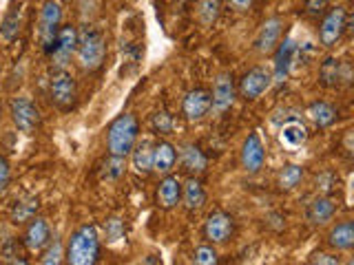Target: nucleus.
<instances>
[{
    "label": "nucleus",
    "instance_id": "40",
    "mask_svg": "<svg viewBox=\"0 0 354 265\" xmlns=\"http://www.w3.org/2000/svg\"><path fill=\"white\" fill-rule=\"evenodd\" d=\"M226 5H228L232 11H237V14H246V11L252 9L254 0H226Z\"/></svg>",
    "mask_w": 354,
    "mask_h": 265
},
{
    "label": "nucleus",
    "instance_id": "22",
    "mask_svg": "<svg viewBox=\"0 0 354 265\" xmlns=\"http://www.w3.org/2000/svg\"><path fill=\"white\" fill-rule=\"evenodd\" d=\"M131 168L142 177L153 173V141L151 139L136 141V146L131 150Z\"/></svg>",
    "mask_w": 354,
    "mask_h": 265
},
{
    "label": "nucleus",
    "instance_id": "23",
    "mask_svg": "<svg viewBox=\"0 0 354 265\" xmlns=\"http://www.w3.org/2000/svg\"><path fill=\"white\" fill-rule=\"evenodd\" d=\"M38 210H40V199L33 197V195H25V197L16 199L14 206H11L9 219H11V224L25 226L29 219H33L38 215Z\"/></svg>",
    "mask_w": 354,
    "mask_h": 265
},
{
    "label": "nucleus",
    "instance_id": "15",
    "mask_svg": "<svg viewBox=\"0 0 354 265\" xmlns=\"http://www.w3.org/2000/svg\"><path fill=\"white\" fill-rule=\"evenodd\" d=\"M51 241V228L49 221L44 217H33L25 224V235H22V243L29 252H42Z\"/></svg>",
    "mask_w": 354,
    "mask_h": 265
},
{
    "label": "nucleus",
    "instance_id": "18",
    "mask_svg": "<svg viewBox=\"0 0 354 265\" xmlns=\"http://www.w3.org/2000/svg\"><path fill=\"white\" fill-rule=\"evenodd\" d=\"M337 215V202L332 197L319 195L306 208V219L313 226H326L332 221V217Z\"/></svg>",
    "mask_w": 354,
    "mask_h": 265
},
{
    "label": "nucleus",
    "instance_id": "9",
    "mask_svg": "<svg viewBox=\"0 0 354 265\" xmlns=\"http://www.w3.org/2000/svg\"><path fill=\"white\" fill-rule=\"evenodd\" d=\"M237 97V84L235 77H232L230 71H221L215 77L213 91H210V110L215 115H224L228 108H232Z\"/></svg>",
    "mask_w": 354,
    "mask_h": 265
},
{
    "label": "nucleus",
    "instance_id": "1",
    "mask_svg": "<svg viewBox=\"0 0 354 265\" xmlns=\"http://www.w3.org/2000/svg\"><path fill=\"white\" fill-rule=\"evenodd\" d=\"M75 62L84 73H95L102 69L106 60V38L104 33L95 27L77 29V47H75Z\"/></svg>",
    "mask_w": 354,
    "mask_h": 265
},
{
    "label": "nucleus",
    "instance_id": "28",
    "mask_svg": "<svg viewBox=\"0 0 354 265\" xmlns=\"http://www.w3.org/2000/svg\"><path fill=\"white\" fill-rule=\"evenodd\" d=\"M221 0H197V20L199 25L210 29L219 20Z\"/></svg>",
    "mask_w": 354,
    "mask_h": 265
},
{
    "label": "nucleus",
    "instance_id": "14",
    "mask_svg": "<svg viewBox=\"0 0 354 265\" xmlns=\"http://www.w3.org/2000/svg\"><path fill=\"white\" fill-rule=\"evenodd\" d=\"M241 168L246 170L248 175H257L263 164H266V146L259 137V132H250V135L243 139L241 144Z\"/></svg>",
    "mask_w": 354,
    "mask_h": 265
},
{
    "label": "nucleus",
    "instance_id": "31",
    "mask_svg": "<svg viewBox=\"0 0 354 265\" xmlns=\"http://www.w3.org/2000/svg\"><path fill=\"white\" fill-rule=\"evenodd\" d=\"M20 33V11L18 9H11L9 14L5 16L3 25H0V38L5 42L16 40Z\"/></svg>",
    "mask_w": 354,
    "mask_h": 265
},
{
    "label": "nucleus",
    "instance_id": "5",
    "mask_svg": "<svg viewBox=\"0 0 354 265\" xmlns=\"http://www.w3.org/2000/svg\"><path fill=\"white\" fill-rule=\"evenodd\" d=\"M9 115H11V121H14V126L20 132H25V135H33V132H38L42 126V115L38 106L25 95H18L11 99Z\"/></svg>",
    "mask_w": 354,
    "mask_h": 265
},
{
    "label": "nucleus",
    "instance_id": "29",
    "mask_svg": "<svg viewBox=\"0 0 354 265\" xmlns=\"http://www.w3.org/2000/svg\"><path fill=\"white\" fill-rule=\"evenodd\" d=\"M306 126L301 124V121H297V119H290V121H286L283 128H281V141L286 144V146H290V148H297V146H301V144L306 141Z\"/></svg>",
    "mask_w": 354,
    "mask_h": 265
},
{
    "label": "nucleus",
    "instance_id": "17",
    "mask_svg": "<svg viewBox=\"0 0 354 265\" xmlns=\"http://www.w3.org/2000/svg\"><path fill=\"white\" fill-rule=\"evenodd\" d=\"M274 73H272V82L281 84L288 80V73H290V66L295 60V53H297V44L292 38H283L279 42V47L274 51Z\"/></svg>",
    "mask_w": 354,
    "mask_h": 265
},
{
    "label": "nucleus",
    "instance_id": "37",
    "mask_svg": "<svg viewBox=\"0 0 354 265\" xmlns=\"http://www.w3.org/2000/svg\"><path fill=\"white\" fill-rule=\"evenodd\" d=\"M11 186V166L5 155H0V197H5Z\"/></svg>",
    "mask_w": 354,
    "mask_h": 265
},
{
    "label": "nucleus",
    "instance_id": "11",
    "mask_svg": "<svg viewBox=\"0 0 354 265\" xmlns=\"http://www.w3.org/2000/svg\"><path fill=\"white\" fill-rule=\"evenodd\" d=\"M286 20L283 18H268L259 27L257 36H254V51L261 55H272V51L279 47V42L283 38Z\"/></svg>",
    "mask_w": 354,
    "mask_h": 265
},
{
    "label": "nucleus",
    "instance_id": "19",
    "mask_svg": "<svg viewBox=\"0 0 354 265\" xmlns=\"http://www.w3.org/2000/svg\"><path fill=\"white\" fill-rule=\"evenodd\" d=\"M177 157H180V166L188 177H197L208 168V157L204 155V150L193 141L184 144Z\"/></svg>",
    "mask_w": 354,
    "mask_h": 265
},
{
    "label": "nucleus",
    "instance_id": "3",
    "mask_svg": "<svg viewBox=\"0 0 354 265\" xmlns=\"http://www.w3.org/2000/svg\"><path fill=\"white\" fill-rule=\"evenodd\" d=\"M140 139V121L133 113L118 115L106 128V150L115 157H129L136 141Z\"/></svg>",
    "mask_w": 354,
    "mask_h": 265
},
{
    "label": "nucleus",
    "instance_id": "26",
    "mask_svg": "<svg viewBox=\"0 0 354 265\" xmlns=\"http://www.w3.org/2000/svg\"><path fill=\"white\" fill-rule=\"evenodd\" d=\"M321 80H324L326 86H339L341 80H350V71H348V66L335 60V58H328L324 62V66H321Z\"/></svg>",
    "mask_w": 354,
    "mask_h": 265
},
{
    "label": "nucleus",
    "instance_id": "25",
    "mask_svg": "<svg viewBox=\"0 0 354 265\" xmlns=\"http://www.w3.org/2000/svg\"><path fill=\"white\" fill-rule=\"evenodd\" d=\"M182 204L186 206V210H191V213H197V210L204 208L206 190L197 177H188L186 184H182Z\"/></svg>",
    "mask_w": 354,
    "mask_h": 265
},
{
    "label": "nucleus",
    "instance_id": "10",
    "mask_svg": "<svg viewBox=\"0 0 354 265\" xmlns=\"http://www.w3.org/2000/svg\"><path fill=\"white\" fill-rule=\"evenodd\" d=\"M75 47H77V29L73 25H60L47 55L55 66H66L75 55Z\"/></svg>",
    "mask_w": 354,
    "mask_h": 265
},
{
    "label": "nucleus",
    "instance_id": "16",
    "mask_svg": "<svg viewBox=\"0 0 354 265\" xmlns=\"http://www.w3.org/2000/svg\"><path fill=\"white\" fill-rule=\"evenodd\" d=\"M182 202V181L175 175H164L155 188V204L162 210H173Z\"/></svg>",
    "mask_w": 354,
    "mask_h": 265
},
{
    "label": "nucleus",
    "instance_id": "12",
    "mask_svg": "<svg viewBox=\"0 0 354 265\" xmlns=\"http://www.w3.org/2000/svg\"><path fill=\"white\" fill-rule=\"evenodd\" d=\"M210 113V91L208 88H193L182 99V115L186 121L197 124V121L206 119Z\"/></svg>",
    "mask_w": 354,
    "mask_h": 265
},
{
    "label": "nucleus",
    "instance_id": "33",
    "mask_svg": "<svg viewBox=\"0 0 354 265\" xmlns=\"http://www.w3.org/2000/svg\"><path fill=\"white\" fill-rule=\"evenodd\" d=\"M151 126L158 135H171L173 132V115H169L166 110H158L151 117Z\"/></svg>",
    "mask_w": 354,
    "mask_h": 265
},
{
    "label": "nucleus",
    "instance_id": "27",
    "mask_svg": "<svg viewBox=\"0 0 354 265\" xmlns=\"http://www.w3.org/2000/svg\"><path fill=\"white\" fill-rule=\"evenodd\" d=\"M27 248L22 239H7L0 248V261L3 263H14V265H25L27 263Z\"/></svg>",
    "mask_w": 354,
    "mask_h": 265
},
{
    "label": "nucleus",
    "instance_id": "34",
    "mask_svg": "<svg viewBox=\"0 0 354 265\" xmlns=\"http://www.w3.org/2000/svg\"><path fill=\"white\" fill-rule=\"evenodd\" d=\"M62 257H64L62 243L60 241H49V246L42 250L40 263H44V265H58V263H62Z\"/></svg>",
    "mask_w": 354,
    "mask_h": 265
},
{
    "label": "nucleus",
    "instance_id": "20",
    "mask_svg": "<svg viewBox=\"0 0 354 265\" xmlns=\"http://www.w3.org/2000/svg\"><path fill=\"white\" fill-rule=\"evenodd\" d=\"M177 164V150L171 141L160 139L153 144V173L169 175Z\"/></svg>",
    "mask_w": 354,
    "mask_h": 265
},
{
    "label": "nucleus",
    "instance_id": "6",
    "mask_svg": "<svg viewBox=\"0 0 354 265\" xmlns=\"http://www.w3.org/2000/svg\"><path fill=\"white\" fill-rule=\"evenodd\" d=\"M235 230H237L235 217L228 215L226 210H213L204 221L202 235L210 246H224V243H228L235 237Z\"/></svg>",
    "mask_w": 354,
    "mask_h": 265
},
{
    "label": "nucleus",
    "instance_id": "7",
    "mask_svg": "<svg viewBox=\"0 0 354 265\" xmlns=\"http://www.w3.org/2000/svg\"><path fill=\"white\" fill-rule=\"evenodd\" d=\"M346 29H348V11L343 7H332L330 11H324V18L319 22V42L328 49L337 47Z\"/></svg>",
    "mask_w": 354,
    "mask_h": 265
},
{
    "label": "nucleus",
    "instance_id": "30",
    "mask_svg": "<svg viewBox=\"0 0 354 265\" xmlns=\"http://www.w3.org/2000/svg\"><path fill=\"white\" fill-rule=\"evenodd\" d=\"M304 181V168L297 164H288L286 168L279 173V186L283 190H295V188Z\"/></svg>",
    "mask_w": 354,
    "mask_h": 265
},
{
    "label": "nucleus",
    "instance_id": "32",
    "mask_svg": "<svg viewBox=\"0 0 354 265\" xmlns=\"http://www.w3.org/2000/svg\"><path fill=\"white\" fill-rule=\"evenodd\" d=\"M127 170V159L124 157H115V155H109V159L104 164V170H102V179L106 181H115L120 179L122 175Z\"/></svg>",
    "mask_w": 354,
    "mask_h": 265
},
{
    "label": "nucleus",
    "instance_id": "4",
    "mask_svg": "<svg viewBox=\"0 0 354 265\" xmlns=\"http://www.w3.org/2000/svg\"><path fill=\"white\" fill-rule=\"evenodd\" d=\"M49 97L51 104L62 113H71L77 106V82L66 66H55L49 73Z\"/></svg>",
    "mask_w": 354,
    "mask_h": 265
},
{
    "label": "nucleus",
    "instance_id": "38",
    "mask_svg": "<svg viewBox=\"0 0 354 265\" xmlns=\"http://www.w3.org/2000/svg\"><path fill=\"white\" fill-rule=\"evenodd\" d=\"M308 263H319V265H339L341 259L337 254H330V252H315L308 257Z\"/></svg>",
    "mask_w": 354,
    "mask_h": 265
},
{
    "label": "nucleus",
    "instance_id": "8",
    "mask_svg": "<svg viewBox=\"0 0 354 265\" xmlns=\"http://www.w3.org/2000/svg\"><path fill=\"white\" fill-rule=\"evenodd\" d=\"M270 86H272V71L266 69V66H252L250 71L241 75V80L237 84V95L246 99V102H254Z\"/></svg>",
    "mask_w": 354,
    "mask_h": 265
},
{
    "label": "nucleus",
    "instance_id": "21",
    "mask_svg": "<svg viewBox=\"0 0 354 265\" xmlns=\"http://www.w3.org/2000/svg\"><path fill=\"white\" fill-rule=\"evenodd\" d=\"M328 246L335 252H350L354 248V221L346 219L328 232Z\"/></svg>",
    "mask_w": 354,
    "mask_h": 265
},
{
    "label": "nucleus",
    "instance_id": "35",
    "mask_svg": "<svg viewBox=\"0 0 354 265\" xmlns=\"http://www.w3.org/2000/svg\"><path fill=\"white\" fill-rule=\"evenodd\" d=\"M193 261L197 265H215V263H219V254L213 246H199L193 252Z\"/></svg>",
    "mask_w": 354,
    "mask_h": 265
},
{
    "label": "nucleus",
    "instance_id": "36",
    "mask_svg": "<svg viewBox=\"0 0 354 265\" xmlns=\"http://www.w3.org/2000/svg\"><path fill=\"white\" fill-rule=\"evenodd\" d=\"M122 237H124V221L118 219V217L106 219V241L109 243H115Z\"/></svg>",
    "mask_w": 354,
    "mask_h": 265
},
{
    "label": "nucleus",
    "instance_id": "2",
    "mask_svg": "<svg viewBox=\"0 0 354 265\" xmlns=\"http://www.w3.org/2000/svg\"><path fill=\"white\" fill-rule=\"evenodd\" d=\"M100 235L93 224L75 228L64 250V261L71 265H93L100 259Z\"/></svg>",
    "mask_w": 354,
    "mask_h": 265
},
{
    "label": "nucleus",
    "instance_id": "13",
    "mask_svg": "<svg viewBox=\"0 0 354 265\" xmlns=\"http://www.w3.org/2000/svg\"><path fill=\"white\" fill-rule=\"evenodd\" d=\"M60 20H62V9L55 0H47L40 9V42L42 49L47 53L51 49V44L55 40V33L60 29Z\"/></svg>",
    "mask_w": 354,
    "mask_h": 265
},
{
    "label": "nucleus",
    "instance_id": "24",
    "mask_svg": "<svg viewBox=\"0 0 354 265\" xmlns=\"http://www.w3.org/2000/svg\"><path fill=\"white\" fill-rule=\"evenodd\" d=\"M308 119L313 121L317 128H330L332 124H337L339 119V108L332 106L330 102H313L306 110Z\"/></svg>",
    "mask_w": 354,
    "mask_h": 265
},
{
    "label": "nucleus",
    "instance_id": "39",
    "mask_svg": "<svg viewBox=\"0 0 354 265\" xmlns=\"http://www.w3.org/2000/svg\"><path fill=\"white\" fill-rule=\"evenodd\" d=\"M330 0H304V11L308 16H321L328 9Z\"/></svg>",
    "mask_w": 354,
    "mask_h": 265
}]
</instances>
